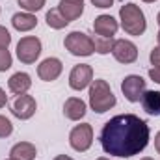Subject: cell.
Wrapping results in <instances>:
<instances>
[{"label": "cell", "mask_w": 160, "mask_h": 160, "mask_svg": "<svg viewBox=\"0 0 160 160\" xmlns=\"http://www.w3.org/2000/svg\"><path fill=\"white\" fill-rule=\"evenodd\" d=\"M149 125L136 114H119L104 123L101 130V147L110 157L130 158L140 155L149 143Z\"/></svg>", "instance_id": "6da1fadb"}, {"label": "cell", "mask_w": 160, "mask_h": 160, "mask_svg": "<svg viewBox=\"0 0 160 160\" xmlns=\"http://www.w3.org/2000/svg\"><path fill=\"white\" fill-rule=\"evenodd\" d=\"M116 95L110 84L102 78H97L89 84V106L97 114H104L116 106Z\"/></svg>", "instance_id": "7a4b0ae2"}, {"label": "cell", "mask_w": 160, "mask_h": 160, "mask_svg": "<svg viewBox=\"0 0 160 160\" xmlns=\"http://www.w3.org/2000/svg\"><path fill=\"white\" fill-rule=\"evenodd\" d=\"M119 21L121 28L128 34V36H142L147 30V21H145V13L140 9V6L128 2L125 6H121L119 9Z\"/></svg>", "instance_id": "3957f363"}, {"label": "cell", "mask_w": 160, "mask_h": 160, "mask_svg": "<svg viewBox=\"0 0 160 160\" xmlns=\"http://www.w3.org/2000/svg\"><path fill=\"white\" fill-rule=\"evenodd\" d=\"M63 47L73 54V56H80V58H88L95 52V47H93V38H89L88 34L84 32H71L69 36H65L63 39Z\"/></svg>", "instance_id": "277c9868"}, {"label": "cell", "mask_w": 160, "mask_h": 160, "mask_svg": "<svg viewBox=\"0 0 160 160\" xmlns=\"http://www.w3.org/2000/svg\"><path fill=\"white\" fill-rule=\"evenodd\" d=\"M41 50H43L41 39L36 36H24L17 43V58L21 60V63H26V65H32L38 62Z\"/></svg>", "instance_id": "5b68a950"}, {"label": "cell", "mask_w": 160, "mask_h": 160, "mask_svg": "<svg viewBox=\"0 0 160 160\" xmlns=\"http://www.w3.org/2000/svg\"><path fill=\"white\" fill-rule=\"evenodd\" d=\"M93 143V127L89 123H80L69 132V145L77 153H86Z\"/></svg>", "instance_id": "8992f818"}, {"label": "cell", "mask_w": 160, "mask_h": 160, "mask_svg": "<svg viewBox=\"0 0 160 160\" xmlns=\"http://www.w3.org/2000/svg\"><path fill=\"white\" fill-rule=\"evenodd\" d=\"M145 88H147V84L140 75H128L121 82V91L128 102H140L142 95L145 93Z\"/></svg>", "instance_id": "52a82bcc"}, {"label": "cell", "mask_w": 160, "mask_h": 160, "mask_svg": "<svg viewBox=\"0 0 160 160\" xmlns=\"http://www.w3.org/2000/svg\"><path fill=\"white\" fill-rule=\"evenodd\" d=\"M36 110H38L36 99H34L32 95H26V93L17 95V97L13 99V102H11V114L21 121L30 119V118L36 114Z\"/></svg>", "instance_id": "ba28073f"}, {"label": "cell", "mask_w": 160, "mask_h": 160, "mask_svg": "<svg viewBox=\"0 0 160 160\" xmlns=\"http://www.w3.org/2000/svg\"><path fill=\"white\" fill-rule=\"evenodd\" d=\"M93 82V67L88 63H78L71 69L69 73V86L75 91H82L86 88H89V84Z\"/></svg>", "instance_id": "9c48e42d"}, {"label": "cell", "mask_w": 160, "mask_h": 160, "mask_svg": "<svg viewBox=\"0 0 160 160\" xmlns=\"http://www.w3.org/2000/svg\"><path fill=\"white\" fill-rule=\"evenodd\" d=\"M112 56L125 65L134 63L138 60V47L128 39H116L114 48H112Z\"/></svg>", "instance_id": "30bf717a"}, {"label": "cell", "mask_w": 160, "mask_h": 160, "mask_svg": "<svg viewBox=\"0 0 160 160\" xmlns=\"http://www.w3.org/2000/svg\"><path fill=\"white\" fill-rule=\"evenodd\" d=\"M62 71H63V63L58 58H45L38 65V77L43 82H54L62 75Z\"/></svg>", "instance_id": "8fae6325"}, {"label": "cell", "mask_w": 160, "mask_h": 160, "mask_svg": "<svg viewBox=\"0 0 160 160\" xmlns=\"http://www.w3.org/2000/svg\"><path fill=\"white\" fill-rule=\"evenodd\" d=\"M93 30L97 36L102 38H114L119 30V22L112 17V15H99L93 21Z\"/></svg>", "instance_id": "7c38bea8"}, {"label": "cell", "mask_w": 160, "mask_h": 160, "mask_svg": "<svg viewBox=\"0 0 160 160\" xmlns=\"http://www.w3.org/2000/svg\"><path fill=\"white\" fill-rule=\"evenodd\" d=\"M86 112H88V106H86V102L82 99H78V97H69L63 102V116L67 119L80 121L86 116Z\"/></svg>", "instance_id": "4fadbf2b"}, {"label": "cell", "mask_w": 160, "mask_h": 160, "mask_svg": "<svg viewBox=\"0 0 160 160\" xmlns=\"http://www.w3.org/2000/svg\"><path fill=\"white\" fill-rule=\"evenodd\" d=\"M11 26L17 32H30L38 26V17L28 11H19L11 17Z\"/></svg>", "instance_id": "5bb4252c"}, {"label": "cell", "mask_w": 160, "mask_h": 160, "mask_svg": "<svg viewBox=\"0 0 160 160\" xmlns=\"http://www.w3.org/2000/svg\"><path fill=\"white\" fill-rule=\"evenodd\" d=\"M8 88L13 95H22V93H28V89L32 88V78L28 73H15L11 75L8 80Z\"/></svg>", "instance_id": "9a60e30c"}, {"label": "cell", "mask_w": 160, "mask_h": 160, "mask_svg": "<svg viewBox=\"0 0 160 160\" xmlns=\"http://www.w3.org/2000/svg\"><path fill=\"white\" fill-rule=\"evenodd\" d=\"M36 157H38V149L30 142H19L9 151V158L13 160H34Z\"/></svg>", "instance_id": "2e32d148"}, {"label": "cell", "mask_w": 160, "mask_h": 160, "mask_svg": "<svg viewBox=\"0 0 160 160\" xmlns=\"http://www.w3.org/2000/svg\"><path fill=\"white\" fill-rule=\"evenodd\" d=\"M58 9H60V13L63 15V19H65V21L73 22V21H77L80 15L84 13V2L60 0V4H58Z\"/></svg>", "instance_id": "e0dca14e"}, {"label": "cell", "mask_w": 160, "mask_h": 160, "mask_svg": "<svg viewBox=\"0 0 160 160\" xmlns=\"http://www.w3.org/2000/svg\"><path fill=\"white\" fill-rule=\"evenodd\" d=\"M142 108L149 114V116H160V91L155 89H145V93L142 95Z\"/></svg>", "instance_id": "ac0fdd59"}, {"label": "cell", "mask_w": 160, "mask_h": 160, "mask_svg": "<svg viewBox=\"0 0 160 160\" xmlns=\"http://www.w3.org/2000/svg\"><path fill=\"white\" fill-rule=\"evenodd\" d=\"M45 21H47L48 28H52V30H62V28H65V26L69 24V21H65V19H63V15L60 13V9H58V8L48 9V11H47V15H45Z\"/></svg>", "instance_id": "d6986e66"}, {"label": "cell", "mask_w": 160, "mask_h": 160, "mask_svg": "<svg viewBox=\"0 0 160 160\" xmlns=\"http://www.w3.org/2000/svg\"><path fill=\"white\" fill-rule=\"evenodd\" d=\"M114 43H116L114 38H102V36H95V38H93L95 52H99V54H108V52H112Z\"/></svg>", "instance_id": "ffe728a7"}, {"label": "cell", "mask_w": 160, "mask_h": 160, "mask_svg": "<svg viewBox=\"0 0 160 160\" xmlns=\"http://www.w3.org/2000/svg\"><path fill=\"white\" fill-rule=\"evenodd\" d=\"M19 2V6L24 9V11H28V13H38L41 11L43 8H45V2L47 0H17Z\"/></svg>", "instance_id": "44dd1931"}, {"label": "cell", "mask_w": 160, "mask_h": 160, "mask_svg": "<svg viewBox=\"0 0 160 160\" xmlns=\"http://www.w3.org/2000/svg\"><path fill=\"white\" fill-rule=\"evenodd\" d=\"M13 65V56L8 48H0V73H6Z\"/></svg>", "instance_id": "7402d4cb"}, {"label": "cell", "mask_w": 160, "mask_h": 160, "mask_svg": "<svg viewBox=\"0 0 160 160\" xmlns=\"http://www.w3.org/2000/svg\"><path fill=\"white\" fill-rule=\"evenodd\" d=\"M13 132V125L6 116H0V138H8Z\"/></svg>", "instance_id": "603a6c76"}, {"label": "cell", "mask_w": 160, "mask_h": 160, "mask_svg": "<svg viewBox=\"0 0 160 160\" xmlns=\"http://www.w3.org/2000/svg\"><path fill=\"white\" fill-rule=\"evenodd\" d=\"M9 43H11V34H9V30L0 24V48H8Z\"/></svg>", "instance_id": "cb8c5ba5"}, {"label": "cell", "mask_w": 160, "mask_h": 160, "mask_svg": "<svg viewBox=\"0 0 160 160\" xmlns=\"http://www.w3.org/2000/svg\"><path fill=\"white\" fill-rule=\"evenodd\" d=\"M149 62H151V65L160 67V47H155V48L149 52Z\"/></svg>", "instance_id": "d4e9b609"}, {"label": "cell", "mask_w": 160, "mask_h": 160, "mask_svg": "<svg viewBox=\"0 0 160 160\" xmlns=\"http://www.w3.org/2000/svg\"><path fill=\"white\" fill-rule=\"evenodd\" d=\"M95 8H101V9H106V8H112L114 0H89Z\"/></svg>", "instance_id": "484cf974"}, {"label": "cell", "mask_w": 160, "mask_h": 160, "mask_svg": "<svg viewBox=\"0 0 160 160\" xmlns=\"http://www.w3.org/2000/svg\"><path fill=\"white\" fill-rule=\"evenodd\" d=\"M149 78L153 80V82H157V84H160V67L149 69Z\"/></svg>", "instance_id": "4316f807"}, {"label": "cell", "mask_w": 160, "mask_h": 160, "mask_svg": "<svg viewBox=\"0 0 160 160\" xmlns=\"http://www.w3.org/2000/svg\"><path fill=\"white\" fill-rule=\"evenodd\" d=\"M8 104V95H6V91L0 88V108H4Z\"/></svg>", "instance_id": "83f0119b"}, {"label": "cell", "mask_w": 160, "mask_h": 160, "mask_svg": "<svg viewBox=\"0 0 160 160\" xmlns=\"http://www.w3.org/2000/svg\"><path fill=\"white\" fill-rule=\"evenodd\" d=\"M155 149H157V153L160 155V130L155 134Z\"/></svg>", "instance_id": "f1b7e54d"}, {"label": "cell", "mask_w": 160, "mask_h": 160, "mask_svg": "<svg viewBox=\"0 0 160 160\" xmlns=\"http://www.w3.org/2000/svg\"><path fill=\"white\" fill-rule=\"evenodd\" d=\"M54 160H73V158H71V157H67V155H58Z\"/></svg>", "instance_id": "f546056e"}, {"label": "cell", "mask_w": 160, "mask_h": 160, "mask_svg": "<svg viewBox=\"0 0 160 160\" xmlns=\"http://www.w3.org/2000/svg\"><path fill=\"white\" fill-rule=\"evenodd\" d=\"M157 41H158V47H160V30H158V34H157Z\"/></svg>", "instance_id": "4dcf8cb0"}, {"label": "cell", "mask_w": 160, "mask_h": 160, "mask_svg": "<svg viewBox=\"0 0 160 160\" xmlns=\"http://www.w3.org/2000/svg\"><path fill=\"white\" fill-rule=\"evenodd\" d=\"M140 160H155V158H151V157H143V158H140Z\"/></svg>", "instance_id": "1f68e13d"}, {"label": "cell", "mask_w": 160, "mask_h": 160, "mask_svg": "<svg viewBox=\"0 0 160 160\" xmlns=\"http://www.w3.org/2000/svg\"><path fill=\"white\" fill-rule=\"evenodd\" d=\"M97 160H114V158H106V157H101V158H97Z\"/></svg>", "instance_id": "d6a6232c"}, {"label": "cell", "mask_w": 160, "mask_h": 160, "mask_svg": "<svg viewBox=\"0 0 160 160\" xmlns=\"http://www.w3.org/2000/svg\"><path fill=\"white\" fill-rule=\"evenodd\" d=\"M143 2H147V4H153V2H157V0H143Z\"/></svg>", "instance_id": "836d02e7"}, {"label": "cell", "mask_w": 160, "mask_h": 160, "mask_svg": "<svg viewBox=\"0 0 160 160\" xmlns=\"http://www.w3.org/2000/svg\"><path fill=\"white\" fill-rule=\"evenodd\" d=\"M157 22L160 24V11H158V15H157Z\"/></svg>", "instance_id": "e575fe53"}, {"label": "cell", "mask_w": 160, "mask_h": 160, "mask_svg": "<svg viewBox=\"0 0 160 160\" xmlns=\"http://www.w3.org/2000/svg\"><path fill=\"white\" fill-rule=\"evenodd\" d=\"M73 2H84V0H73Z\"/></svg>", "instance_id": "d590c367"}, {"label": "cell", "mask_w": 160, "mask_h": 160, "mask_svg": "<svg viewBox=\"0 0 160 160\" xmlns=\"http://www.w3.org/2000/svg\"><path fill=\"white\" fill-rule=\"evenodd\" d=\"M8 160H13V158H8Z\"/></svg>", "instance_id": "8d00e7d4"}]
</instances>
